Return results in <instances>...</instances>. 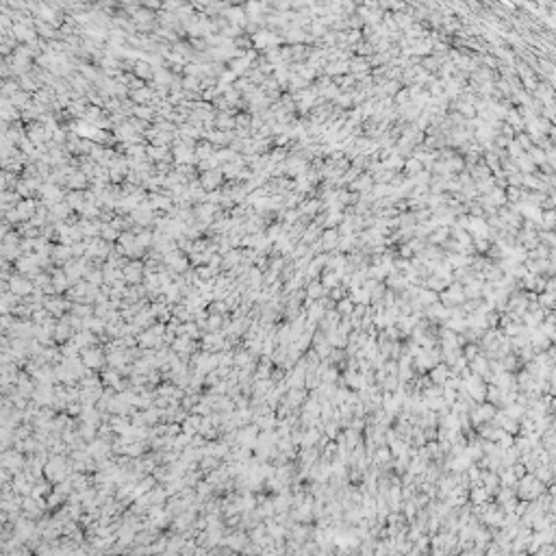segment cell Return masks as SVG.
Masks as SVG:
<instances>
[{"mask_svg":"<svg viewBox=\"0 0 556 556\" xmlns=\"http://www.w3.org/2000/svg\"><path fill=\"white\" fill-rule=\"evenodd\" d=\"M72 471L74 469H72V461L68 459V454H52L50 461L44 465V476L50 480L52 485H57V482H61L65 478H70Z\"/></svg>","mask_w":556,"mask_h":556,"instance_id":"cell-1","label":"cell"},{"mask_svg":"<svg viewBox=\"0 0 556 556\" xmlns=\"http://www.w3.org/2000/svg\"><path fill=\"white\" fill-rule=\"evenodd\" d=\"M80 358H83V363L87 367H92V370L100 372L102 367H104V363H107V350H102L100 346L83 348V350H80Z\"/></svg>","mask_w":556,"mask_h":556,"instance_id":"cell-2","label":"cell"},{"mask_svg":"<svg viewBox=\"0 0 556 556\" xmlns=\"http://www.w3.org/2000/svg\"><path fill=\"white\" fill-rule=\"evenodd\" d=\"M3 467H9L13 474H20V471H24V467H26V454L22 452V450H18V448H7V450H3Z\"/></svg>","mask_w":556,"mask_h":556,"instance_id":"cell-3","label":"cell"},{"mask_svg":"<svg viewBox=\"0 0 556 556\" xmlns=\"http://www.w3.org/2000/svg\"><path fill=\"white\" fill-rule=\"evenodd\" d=\"M9 289L24 298V296H31V293L35 291V283H33L31 278H26L24 274H15V276L9 278Z\"/></svg>","mask_w":556,"mask_h":556,"instance_id":"cell-4","label":"cell"},{"mask_svg":"<svg viewBox=\"0 0 556 556\" xmlns=\"http://www.w3.org/2000/svg\"><path fill=\"white\" fill-rule=\"evenodd\" d=\"M165 265L168 269H172L174 274H183L189 269V261H187V257H183L181 252H176V250H172L170 255H165Z\"/></svg>","mask_w":556,"mask_h":556,"instance_id":"cell-5","label":"cell"},{"mask_svg":"<svg viewBox=\"0 0 556 556\" xmlns=\"http://www.w3.org/2000/svg\"><path fill=\"white\" fill-rule=\"evenodd\" d=\"M133 411H135V406L124 398V394H116V398H113L111 404H109L111 415H130Z\"/></svg>","mask_w":556,"mask_h":556,"instance_id":"cell-6","label":"cell"},{"mask_svg":"<svg viewBox=\"0 0 556 556\" xmlns=\"http://www.w3.org/2000/svg\"><path fill=\"white\" fill-rule=\"evenodd\" d=\"M33 400L42 406H52L54 402V385H37L35 394H33Z\"/></svg>","mask_w":556,"mask_h":556,"instance_id":"cell-7","label":"cell"},{"mask_svg":"<svg viewBox=\"0 0 556 556\" xmlns=\"http://www.w3.org/2000/svg\"><path fill=\"white\" fill-rule=\"evenodd\" d=\"M124 278L128 285H139L144 283V265L139 261H133V263H126L124 267Z\"/></svg>","mask_w":556,"mask_h":556,"instance_id":"cell-8","label":"cell"},{"mask_svg":"<svg viewBox=\"0 0 556 556\" xmlns=\"http://www.w3.org/2000/svg\"><path fill=\"white\" fill-rule=\"evenodd\" d=\"M274 389L272 378H255L252 380V398H265Z\"/></svg>","mask_w":556,"mask_h":556,"instance_id":"cell-9","label":"cell"},{"mask_svg":"<svg viewBox=\"0 0 556 556\" xmlns=\"http://www.w3.org/2000/svg\"><path fill=\"white\" fill-rule=\"evenodd\" d=\"M61 504H68V495H63V493L57 491V489H52V493L46 495V509L48 511H57Z\"/></svg>","mask_w":556,"mask_h":556,"instance_id":"cell-10","label":"cell"},{"mask_svg":"<svg viewBox=\"0 0 556 556\" xmlns=\"http://www.w3.org/2000/svg\"><path fill=\"white\" fill-rule=\"evenodd\" d=\"M200 424H202V415L200 413H193V415H187V420L181 424V426H183V432L196 435V432L200 430Z\"/></svg>","mask_w":556,"mask_h":556,"instance_id":"cell-11","label":"cell"},{"mask_svg":"<svg viewBox=\"0 0 556 556\" xmlns=\"http://www.w3.org/2000/svg\"><path fill=\"white\" fill-rule=\"evenodd\" d=\"M72 315H78V317H92L94 315V304H85V302H72V309H70Z\"/></svg>","mask_w":556,"mask_h":556,"instance_id":"cell-12","label":"cell"},{"mask_svg":"<svg viewBox=\"0 0 556 556\" xmlns=\"http://www.w3.org/2000/svg\"><path fill=\"white\" fill-rule=\"evenodd\" d=\"M74 255L72 252V248L65 243V246H59V248H52V261H57V263H65V261H70V257Z\"/></svg>","mask_w":556,"mask_h":556,"instance_id":"cell-13","label":"cell"},{"mask_svg":"<svg viewBox=\"0 0 556 556\" xmlns=\"http://www.w3.org/2000/svg\"><path fill=\"white\" fill-rule=\"evenodd\" d=\"M219 380H222V374H219L217 370H213V372H209L207 376H204V387H213Z\"/></svg>","mask_w":556,"mask_h":556,"instance_id":"cell-14","label":"cell"},{"mask_svg":"<svg viewBox=\"0 0 556 556\" xmlns=\"http://www.w3.org/2000/svg\"><path fill=\"white\" fill-rule=\"evenodd\" d=\"M307 293H309V298H320L322 296V285H317V283H313V285H309V289H307Z\"/></svg>","mask_w":556,"mask_h":556,"instance_id":"cell-15","label":"cell"},{"mask_svg":"<svg viewBox=\"0 0 556 556\" xmlns=\"http://www.w3.org/2000/svg\"><path fill=\"white\" fill-rule=\"evenodd\" d=\"M281 269H283V259H274V261H272V272L278 274Z\"/></svg>","mask_w":556,"mask_h":556,"instance_id":"cell-16","label":"cell"},{"mask_svg":"<svg viewBox=\"0 0 556 556\" xmlns=\"http://www.w3.org/2000/svg\"><path fill=\"white\" fill-rule=\"evenodd\" d=\"M102 235L107 237V239H113V237H116V233H113L111 228H104V231H102Z\"/></svg>","mask_w":556,"mask_h":556,"instance_id":"cell-17","label":"cell"},{"mask_svg":"<svg viewBox=\"0 0 556 556\" xmlns=\"http://www.w3.org/2000/svg\"><path fill=\"white\" fill-rule=\"evenodd\" d=\"M339 309H341V311H350L352 307H350V302H341V307H339Z\"/></svg>","mask_w":556,"mask_h":556,"instance_id":"cell-18","label":"cell"}]
</instances>
